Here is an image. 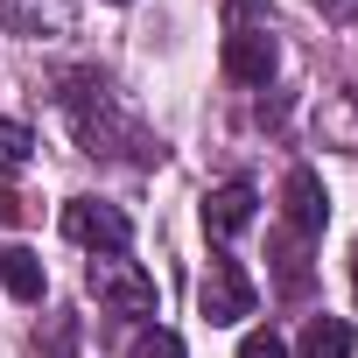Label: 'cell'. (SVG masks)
I'll return each instance as SVG.
<instances>
[{"label": "cell", "instance_id": "6da1fadb", "mask_svg": "<svg viewBox=\"0 0 358 358\" xmlns=\"http://www.w3.org/2000/svg\"><path fill=\"white\" fill-rule=\"evenodd\" d=\"M57 99H64V113H71L85 155H127V162H155V155H162V148L141 134V120L120 113V99H113V85H106L99 71H71Z\"/></svg>", "mask_w": 358, "mask_h": 358}, {"label": "cell", "instance_id": "7a4b0ae2", "mask_svg": "<svg viewBox=\"0 0 358 358\" xmlns=\"http://www.w3.org/2000/svg\"><path fill=\"white\" fill-rule=\"evenodd\" d=\"M92 295L106 316H155V274L141 260H120V253H99L92 260Z\"/></svg>", "mask_w": 358, "mask_h": 358}, {"label": "cell", "instance_id": "3957f363", "mask_svg": "<svg viewBox=\"0 0 358 358\" xmlns=\"http://www.w3.org/2000/svg\"><path fill=\"white\" fill-rule=\"evenodd\" d=\"M64 232L78 246H92V253H127L134 246V218L120 204H99V197H71L64 204Z\"/></svg>", "mask_w": 358, "mask_h": 358}, {"label": "cell", "instance_id": "277c9868", "mask_svg": "<svg viewBox=\"0 0 358 358\" xmlns=\"http://www.w3.org/2000/svg\"><path fill=\"white\" fill-rule=\"evenodd\" d=\"M253 302H260V288L246 281L239 260H211V267H204V281H197L204 323H239V316H253Z\"/></svg>", "mask_w": 358, "mask_h": 358}, {"label": "cell", "instance_id": "5b68a950", "mask_svg": "<svg viewBox=\"0 0 358 358\" xmlns=\"http://www.w3.org/2000/svg\"><path fill=\"white\" fill-rule=\"evenodd\" d=\"M218 64H225V78H232V85H267V78H274V64H281V50H274V36H267V29H225Z\"/></svg>", "mask_w": 358, "mask_h": 358}, {"label": "cell", "instance_id": "8992f818", "mask_svg": "<svg viewBox=\"0 0 358 358\" xmlns=\"http://www.w3.org/2000/svg\"><path fill=\"white\" fill-rule=\"evenodd\" d=\"M281 197H288V232H295V239H316V232L330 225V197H323V176H316V169H288Z\"/></svg>", "mask_w": 358, "mask_h": 358}, {"label": "cell", "instance_id": "52a82bcc", "mask_svg": "<svg viewBox=\"0 0 358 358\" xmlns=\"http://www.w3.org/2000/svg\"><path fill=\"white\" fill-rule=\"evenodd\" d=\"M253 211H260V190L253 183H218L204 197V239H239L253 225Z\"/></svg>", "mask_w": 358, "mask_h": 358}, {"label": "cell", "instance_id": "ba28073f", "mask_svg": "<svg viewBox=\"0 0 358 358\" xmlns=\"http://www.w3.org/2000/svg\"><path fill=\"white\" fill-rule=\"evenodd\" d=\"M78 0H0V29L8 36H71Z\"/></svg>", "mask_w": 358, "mask_h": 358}, {"label": "cell", "instance_id": "9c48e42d", "mask_svg": "<svg viewBox=\"0 0 358 358\" xmlns=\"http://www.w3.org/2000/svg\"><path fill=\"white\" fill-rule=\"evenodd\" d=\"M0 288H8L15 302H43V288H50V274H43V253H29V246H8V253H0Z\"/></svg>", "mask_w": 358, "mask_h": 358}, {"label": "cell", "instance_id": "30bf717a", "mask_svg": "<svg viewBox=\"0 0 358 358\" xmlns=\"http://www.w3.org/2000/svg\"><path fill=\"white\" fill-rule=\"evenodd\" d=\"M302 358H351V323H344V316H309Z\"/></svg>", "mask_w": 358, "mask_h": 358}, {"label": "cell", "instance_id": "8fae6325", "mask_svg": "<svg viewBox=\"0 0 358 358\" xmlns=\"http://www.w3.org/2000/svg\"><path fill=\"white\" fill-rule=\"evenodd\" d=\"M29 155H36V134H29L22 120H0V176L29 169Z\"/></svg>", "mask_w": 358, "mask_h": 358}, {"label": "cell", "instance_id": "7c38bea8", "mask_svg": "<svg viewBox=\"0 0 358 358\" xmlns=\"http://www.w3.org/2000/svg\"><path fill=\"white\" fill-rule=\"evenodd\" d=\"M225 29H274V0H225Z\"/></svg>", "mask_w": 358, "mask_h": 358}, {"label": "cell", "instance_id": "4fadbf2b", "mask_svg": "<svg viewBox=\"0 0 358 358\" xmlns=\"http://www.w3.org/2000/svg\"><path fill=\"white\" fill-rule=\"evenodd\" d=\"M127 358H183V337H176V330H141L127 344Z\"/></svg>", "mask_w": 358, "mask_h": 358}, {"label": "cell", "instance_id": "5bb4252c", "mask_svg": "<svg viewBox=\"0 0 358 358\" xmlns=\"http://www.w3.org/2000/svg\"><path fill=\"white\" fill-rule=\"evenodd\" d=\"M239 358H288V344H281L274 330H246V344H239Z\"/></svg>", "mask_w": 358, "mask_h": 358}, {"label": "cell", "instance_id": "9a60e30c", "mask_svg": "<svg viewBox=\"0 0 358 358\" xmlns=\"http://www.w3.org/2000/svg\"><path fill=\"white\" fill-rule=\"evenodd\" d=\"M323 22H358V0H316Z\"/></svg>", "mask_w": 358, "mask_h": 358}, {"label": "cell", "instance_id": "2e32d148", "mask_svg": "<svg viewBox=\"0 0 358 358\" xmlns=\"http://www.w3.org/2000/svg\"><path fill=\"white\" fill-rule=\"evenodd\" d=\"M22 211H29V204H22V197H8V190H0V225H15V218H22Z\"/></svg>", "mask_w": 358, "mask_h": 358}, {"label": "cell", "instance_id": "e0dca14e", "mask_svg": "<svg viewBox=\"0 0 358 358\" xmlns=\"http://www.w3.org/2000/svg\"><path fill=\"white\" fill-rule=\"evenodd\" d=\"M351 288H358V253H351Z\"/></svg>", "mask_w": 358, "mask_h": 358}]
</instances>
